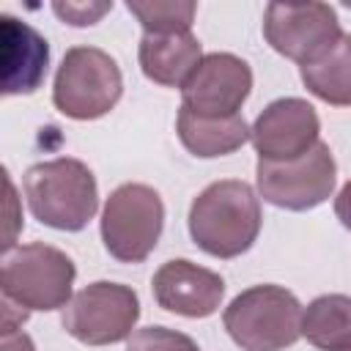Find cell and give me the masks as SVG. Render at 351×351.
Here are the masks:
<instances>
[{"label": "cell", "mask_w": 351, "mask_h": 351, "mask_svg": "<svg viewBox=\"0 0 351 351\" xmlns=\"http://www.w3.org/2000/svg\"><path fill=\"white\" fill-rule=\"evenodd\" d=\"M321 121L310 101L288 96L271 101L250 126V140L263 162H288L318 143Z\"/></svg>", "instance_id": "11"}, {"label": "cell", "mask_w": 351, "mask_h": 351, "mask_svg": "<svg viewBox=\"0 0 351 351\" xmlns=\"http://www.w3.org/2000/svg\"><path fill=\"white\" fill-rule=\"evenodd\" d=\"M165 225V203L148 184H121L110 192L101 211L104 250L121 263L145 261Z\"/></svg>", "instance_id": "6"}, {"label": "cell", "mask_w": 351, "mask_h": 351, "mask_svg": "<svg viewBox=\"0 0 351 351\" xmlns=\"http://www.w3.org/2000/svg\"><path fill=\"white\" fill-rule=\"evenodd\" d=\"M263 36L274 52L304 66L326 55L346 33L335 8L326 3H269L263 16Z\"/></svg>", "instance_id": "9"}, {"label": "cell", "mask_w": 351, "mask_h": 351, "mask_svg": "<svg viewBox=\"0 0 351 351\" xmlns=\"http://www.w3.org/2000/svg\"><path fill=\"white\" fill-rule=\"evenodd\" d=\"M222 324L241 351H282L302 337V304L282 285L263 282L241 291L225 307Z\"/></svg>", "instance_id": "3"}, {"label": "cell", "mask_w": 351, "mask_h": 351, "mask_svg": "<svg viewBox=\"0 0 351 351\" xmlns=\"http://www.w3.org/2000/svg\"><path fill=\"white\" fill-rule=\"evenodd\" d=\"M348 66H351V41L348 36H343L326 55L302 66V82L313 96L324 99L326 104L348 107L351 104Z\"/></svg>", "instance_id": "17"}, {"label": "cell", "mask_w": 351, "mask_h": 351, "mask_svg": "<svg viewBox=\"0 0 351 351\" xmlns=\"http://www.w3.org/2000/svg\"><path fill=\"white\" fill-rule=\"evenodd\" d=\"M126 8L143 25V30L154 36L186 33L197 11L192 0H129Z\"/></svg>", "instance_id": "18"}, {"label": "cell", "mask_w": 351, "mask_h": 351, "mask_svg": "<svg viewBox=\"0 0 351 351\" xmlns=\"http://www.w3.org/2000/svg\"><path fill=\"white\" fill-rule=\"evenodd\" d=\"M200 41L186 33H167V36H154L143 33L140 47H137V60L143 74L165 88H181L184 80L192 74V69L200 60Z\"/></svg>", "instance_id": "14"}, {"label": "cell", "mask_w": 351, "mask_h": 351, "mask_svg": "<svg viewBox=\"0 0 351 351\" xmlns=\"http://www.w3.org/2000/svg\"><path fill=\"white\" fill-rule=\"evenodd\" d=\"M261 203L247 181L225 178L208 184L189 206V236L214 258H239L261 233Z\"/></svg>", "instance_id": "1"}, {"label": "cell", "mask_w": 351, "mask_h": 351, "mask_svg": "<svg viewBox=\"0 0 351 351\" xmlns=\"http://www.w3.org/2000/svg\"><path fill=\"white\" fill-rule=\"evenodd\" d=\"M252 90V69L230 52H211L197 60L181 85V107L203 118L239 115Z\"/></svg>", "instance_id": "10"}, {"label": "cell", "mask_w": 351, "mask_h": 351, "mask_svg": "<svg viewBox=\"0 0 351 351\" xmlns=\"http://www.w3.org/2000/svg\"><path fill=\"white\" fill-rule=\"evenodd\" d=\"M22 189L30 214L55 230H82L99 208L96 176L85 162L71 156L27 167Z\"/></svg>", "instance_id": "2"}, {"label": "cell", "mask_w": 351, "mask_h": 351, "mask_svg": "<svg viewBox=\"0 0 351 351\" xmlns=\"http://www.w3.org/2000/svg\"><path fill=\"white\" fill-rule=\"evenodd\" d=\"M126 351H200V348L184 332H176L167 326H143L132 332Z\"/></svg>", "instance_id": "20"}, {"label": "cell", "mask_w": 351, "mask_h": 351, "mask_svg": "<svg viewBox=\"0 0 351 351\" xmlns=\"http://www.w3.org/2000/svg\"><path fill=\"white\" fill-rule=\"evenodd\" d=\"M0 351H36V343L30 335H25L22 329L0 335Z\"/></svg>", "instance_id": "23"}, {"label": "cell", "mask_w": 351, "mask_h": 351, "mask_svg": "<svg viewBox=\"0 0 351 351\" xmlns=\"http://www.w3.org/2000/svg\"><path fill=\"white\" fill-rule=\"evenodd\" d=\"M299 335L318 351H351V299L346 293L318 296L302 310Z\"/></svg>", "instance_id": "16"}, {"label": "cell", "mask_w": 351, "mask_h": 351, "mask_svg": "<svg viewBox=\"0 0 351 351\" xmlns=\"http://www.w3.org/2000/svg\"><path fill=\"white\" fill-rule=\"evenodd\" d=\"M140 318V299L129 285L121 282H90L77 291L66 304L60 324L85 346H110L132 335Z\"/></svg>", "instance_id": "7"}, {"label": "cell", "mask_w": 351, "mask_h": 351, "mask_svg": "<svg viewBox=\"0 0 351 351\" xmlns=\"http://www.w3.org/2000/svg\"><path fill=\"white\" fill-rule=\"evenodd\" d=\"M176 132L181 145L200 156V159H214V156H228L239 151L250 140V126L244 123L241 115H228V118H203L189 110H178L176 118Z\"/></svg>", "instance_id": "15"}, {"label": "cell", "mask_w": 351, "mask_h": 351, "mask_svg": "<svg viewBox=\"0 0 351 351\" xmlns=\"http://www.w3.org/2000/svg\"><path fill=\"white\" fill-rule=\"evenodd\" d=\"M151 285L154 299L162 310L186 318H206L217 313L225 296V280L217 271L197 266L186 258L162 263Z\"/></svg>", "instance_id": "13"}, {"label": "cell", "mask_w": 351, "mask_h": 351, "mask_svg": "<svg viewBox=\"0 0 351 351\" xmlns=\"http://www.w3.org/2000/svg\"><path fill=\"white\" fill-rule=\"evenodd\" d=\"M30 318V310L22 307L19 302H14L3 285H0V335H8V332H16L22 329V324Z\"/></svg>", "instance_id": "22"}, {"label": "cell", "mask_w": 351, "mask_h": 351, "mask_svg": "<svg viewBox=\"0 0 351 351\" xmlns=\"http://www.w3.org/2000/svg\"><path fill=\"white\" fill-rule=\"evenodd\" d=\"M22 228H25V217H22L19 189L14 186L8 170L0 165V252L16 244Z\"/></svg>", "instance_id": "19"}, {"label": "cell", "mask_w": 351, "mask_h": 351, "mask_svg": "<svg viewBox=\"0 0 351 351\" xmlns=\"http://www.w3.org/2000/svg\"><path fill=\"white\" fill-rule=\"evenodd\" d=\"M49 69L47 38L14 14H0V99L36 93Z\"/></svg>", "instance_id": "12"}, {"label": "cell", "mask_w": 351, "mask_h": 351, "mask_svg": "<svg viewBox=\"0 0 351 351\" xmlns=\"http://www.w3.org/2000/svg\"><path fill=\"white\" fill-rule=\"evenodd\" d=\"M123 93L118 63L99 47H71L55 74L52 104L60 115L74 121H93L107 115Z\"/></svg>", "instance_id": "5"}, {"label": "cell", "mask_w": 351, "mask_h": 351, "mask_svg": "<svg viewBox=\"0 0 351 351\" xmlns=\"http://www.w3.org/2000/svg\"><path fill=\"white\" fill-rule=\"evenodd\" d=\"M110 8H112V3H52V11L74 27L96 25Z\"/></svg>", "instance_id": "21"}, {"label": "cell", "mask_w": 351, "mask_h": 351, "mask_svg": "<svg viewBox=\"0 0 351 351\" xmlns=\"http://www.w3.org/2000/svg\"><path fill=\"white\" fill-rule=\"evenodd\" d=\"M77 277L74 261L44 241L11 247L0 252V285L27 310H58L71 299Z\"/></svg>", "instance_id": "4"}, {"label": "cell", "mask_w": 351, "mask_h": 351, "mask_svg": "<svg viewBox=\"0 0 351 351\" xmlns=\"http://www.w3.org/2000/svg\"><path fill=\"white\" fill-rule=\"evenodd\" d=\"M258 192L266 203L288 211H307L329 200L337 181V165L326 143L288 162L258 159Z\"/></svg>", "instance_id": "8"}]
</instances>
